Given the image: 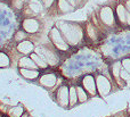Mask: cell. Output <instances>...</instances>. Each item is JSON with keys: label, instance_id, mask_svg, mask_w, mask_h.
Masks as SVG:
<instances>
[{"label": "cell", "instance_id": "obj_25", "mask_svg": "<svg viewBox=\"0 0 130 117\" xmlns=\"http://www.w3.org/2000/svg\"><path fill=\"white\" fill-rule=\"evenodd\" d=\"M67 1H69L70 4L76 9V8H79V7L82 6V5L86 2V0H67Z\"/></svg>", "mask_w": 130, "mask_h": 117}, {"label": "cell", "instance_id": "obj_3", "mask_svg": "<svg viewBox=\"0 0 130 117\" xmlns=\"http://www.w3.org/2000/svg\"><path fill=\"white\" fill-rule=\"evenodd\" d=\"M95 79H96L97 92H98L99 97L105 98L118 89L114 82H113L111 75L104 74V73H97L95 75Z\"/></svg>", "mask_w": 130, "mask_h": 117}, {"label": "cell", "instance_id": "obj_13", "mask_svg": "<svg viewBox=\"0 0 130 117\" xmlns=\"http://www.w3.org/2000/svg\"><path fill=\"white\" fill-rule=\"evenodd\" d=\"M16 49L20 54L24 55V56H30L32 52H34V44L29 40H23L21 42H18V44L16 45Z\"/></svg>", "mask_w": 130, "mask_h": 117}, {"label": "cell", "instance_id": "obj_15", "mask_svg": "<svg viewBox=\"0 0 130 117\" xmlns=\"http://www.w3.org/2000/svg\"><path fill=\"white\" fill-rule=\"evenodd\" d=\"M18 68H27V69H39L38 66L36 65V63L33 61V59L30 56H23L18 59L17 63Z\"/></svg>", "mask_w": 130, "mask_h": 117}, {"label": "cell", "instance_id": "obj_28", "mask_svg": "<svg viewBox=\"0 0 130 117\" xmlns=\"http://www.w3.org/2000/svg\"><path fill=\"white\" fill-rule=\"evenodd\" d=\"M122 2H123L124 7L127 8V10L130 13V0H122Z\"/></svg>", "mask_w": 130, "mask_h": 117}, {"label": "cell", "instance_id": "obj_12", "mask_svg": "<svg viewBox=\"0 0 130 117\" xmlns=\"http://www.w3.org/2000/svg\"><path fill=\"white\" fill-rule=\"evenodd\" d=\"M22 26L25 32H27L30 34H33V33H37L40 30V23L37 19H34V18H26V19L23 20Z\"/></svg>", "mask_w": 130, "mask_h": 117}, {"label": "cell", "instance_id": "obj_5", "mask_svg": "<svg viewBox=\"0 0 130 117\" xmlns=\"http://www.w3.org/2000/svg\"><path fill=\"white\" fill-rule=\"evenodd\" d=\"M48 38H49L52 45H54L59 52H69L71 50V47L69 45V43L66 42V40L64 39V36L62 35L61 31L58 30V27L56 25L50 29L49 33H48Z\"/></svg>", "mask_w": 130, "mask_h": 117}, {"label": "cell", "instance_id": "obj_11", "mask_svg": "<svg viewBox=\"0 0 130 117\" xmlns=\"http://www.w3.org/2000/svg\"><path fill=\"white\" fill-rule=\"evenodd\" d=\"M85 34H86V38H88L89 40L95 42V41H97L99 39L101 30L92 22H88V23H86V26H85Z\"/></svg>", "mask_w": 130, "mask_h": 117}, {"label": "cell", "instance_id": "obj_7", "mask_svg": "<svg viewBox=\"0 0 130 117\" xmlns=\"http://www.w3.org/2000/svg\"><path fill=\"white\" fill-rule=\"evenodd\" d=\"M58 81H59V77L55 72L41 73L38 79V83L40 84L42 88L47 89V90H49V91H54L55 89H57V86L61 85V84L58 83Z\"/></svg>", "mask_w": 130, "mask_h": 117}, {"label": "cell", "instance_id": "obj_1", "mask_svg": "<svg viewBox=\"0 0 130 117\" xmlns=\"http://www.w3.org/2000/svg\"><path fill=\"white\" fill-rule=\"evenodd\" d=\"M55 25L58 27L62 35L64 36V39L71 48L80 45L85 40V27L79 23L61 20V22H57Z\"/></svg>", "mask_w": 130, "mask_h": 117}, {"label": "cell", "instance_id": "obj_27", "mask_svg": "<svg viewBox=\"0 0 130 117\" xmlns=\"http://www.w3.org/2000/svg\"><path fill=\"white\" fill-rule=\"evenodd\" d=\"M111 117H129V115H128V111H127V109H124V110L120 111V113L115 114V115H113V116H111Z\"/></svg>", "mask_w": 130, "mask_h": 117}, {"label": "cell", "instance_id": "obj_26", "mask_svg": "<svg viewBox=\"0 0 130 117\" xmlns=\"http://www.w3.org/2000/svg\"><path fill=\"white\" fill-rule=\"evenodd\" d=\"M41 1H42V5L46 9H50L52 6L56 4V0H41Z\"/></svg>", "mask_w": 130, "mask_h": 117}, {"label": "cell", "instance_id": "obj_6", "mask_svg": "<svg viewBox=\"0 0 130 117\" xmlns=\"http://www.w3.org/2000/svg\"><path fill=\"white\" fill-rule=\"evenodd\" d=\"M53 99L62 108H69L70 105V85L61 84L53 92Z\"/></svg>", "mask_w": 130, "mask_h": 117}, {"label": "cell", "instance_id": "obj_9", "mask_svg": "<svg viewBox=\"0 0 130 117\" xmlns=\"http://www.w3.org/2000/svg\"><path fill=\"white\" fill-rule=\"evenodd\" d=\"M121 67H122L121 60L114 61V63H112L110 66V75H111V77H112L113 82H114V84L117 85L118 89H124L128 86L127 83L121 79V76H120Z\"/></svg>", "mask_w": 130, "mask_h": 117}, {"label": "cell", "instance_id": "obj_8", "mask_svg": "<svg viewBox=\"0 0 130 117\" xmlns=\"http://www.w3.org/2000/svg\"><path fill=\"white\" fill-rule=\"evenodd\" d=\"M114 13H115V18H117L118 26L130 27V13L127 10L126 7H124L122 0L115 4Z\"/></svg>", "mask_w": 130, "mask_h": 117}, {"label": "cell", "instance_id": "obj_2", "mask_svg": "<svg viewBox=\"0 0 130 117\" xmlns=\"http://www.w3.org/2000/svg\"><path fill=\"white\" fill-rule=\"evenodd\" d=\"M34 52L39 55L46 63L49 65V67H57L61 63V56H59V51L56 49V48L53 45V47H49V45H39L34 49Z\"/></svg>", "mask_w": 130, "mask_h": 117}, {"label": "cell", "instance_id": "obj_21", "mask_svg": "<svg viewBox=\"0 0 130 117\" xmlns=\"http://www.w3.org/2000/svg\"><path fill=\"white\" fill-rule=\"evenodd\" d=\"M29 8L31 9L32 13L34 14H38L40 13V11H42V9L45 8L42 5V1H40V0H31L29 4Z\"/></svg>", "mask_w": 130, "mask_h": 117}, {"label": "cell", "instance_id": "obj_10", "mask_svg": "<svg viewBox=\"0 0 130 117\" xmlns=\"http://www.w3.org/2000/svg\"><path fill=\"white\" fill-rule=\"evenodd\" d=\"M80 84L82 85V88L85 89L86 91H87V93L90 96V98L98 96L95 75H92V74H86V75H83L82 79H80Z\"/></svg>", "mask_w": 130, "mask_h": 117}, {"label": "cell", "instance_id": "obj_14", "mask_svg": "<svg viewBox=\"0 0 130 117\" xmlns=\"http://www.w3.org/2000/svg\"><path fill=\"white\" fill-rule=\"evenodd\" d=\"M18 72L23 79L27 81H37L40 76V69H27V68H18Z\"/></svg>", "mask_w": 130, "mask_h": 117}, {"label": "cell", "instance_id": "obj_22", "mask_svg": "<svg viewBox=\"0 0 130 117\" xmlns=\"http://www.w3.org/2000/svg\"><path fill=\"white\" fill-rule=\"evenodd\" d=\"M10 65V58L4 51H0V68L8 67Z\"/></svg>", "mask_w": 130, "mask_h": 117}, {"label": "cell", "instance_id": "obj_20", "mask_svg": "<svg viewBox=\"0 0 130 117\" xmlns=\"http://www.w3.org/2000/svg\"><path fill=\"white\" fill-rule=\"evenodd\" d=\"M76 105H79L76 88H75V85H70V105H69V108H73V107H75Z\"/></svg>", "mask_w": 130, "mask_h": 117}, {"label": "cell", "instance_id": "obj_19", "mask_svg": "<svg viewBox=\"0 0 130 117\" xmlns=\"http://www.w3.org/2000/svg\"><path fill=\"white\" fill-rule=\"evenodd\" d=\"M24 107L22 106L21 104H18L17 106H13L10 107V108L8 109V111H7V115L9 117H21L24 114Z\"/></svg>", "mask_w": 130, "mask_h": 117}, {"label": "cell", "instance_id": "obj_17", "mask_svg": "<svg viewBox=\"0 0 130 117\" xmlns=\"http://www.w3.org/2000/svg\"><path fill=\"white\" fill-rule=\"evenodd\" d=\"M30 57L33 59V61L36 63V65L38 66V68L40 71H46V69H48V68H49V65H48V64L46 63V61L43 60V59L41 58V57L39 56L37 52H32V54L30 55Z\"/></svg>", "mask_w": 130, "mask_h": 117}, {"label": "cell", "instance_id": "obj_4", "mask_svg": "<svg viewBox=\"0 0 130 117\" xmlns=\"http://www.w3.org/2000/svg\"><path fill=\"white\" fill-rule=\"evenodd\" d=\"M99 22L104 26V29H114L118 26L117 18H115L114 7L112 6H102L97 13Z\"/></svg>", "mask_w": 130, "mask_h": 117}, {"label": "cell", "instance_id": "obj_23", "mask_svg": "<svg viewBox=\"0 0 130 117\" xmlns=\"http://www.w3.org/2000/svg\"><path fill=\"white\" fill-rule=\"evenodd\" d=\"M26 36H27V34L25 33V31H18L17 33L15 34V41L21 42V41H23V40H26Z\"/></svg>", "mask_w": 130, "mask_h": 117}, {"label": "cell", "instance_id": "obj_18", "mask_svg": "<svg viewBox=\"0 0 130 117\" xmlns=\"http://www.w3.org/2000/svg\"><path fill=\"white\" fill-rule=\"evenodd\" d=\"M76 88V93H78V100H79V104H85L86 101H88L90 98V96L87 93V91L82 88L81 84H76L75 85Z\"/></svg>", "mask_w": 130, "mask_h": 117}, {"label": "cell", "instance_id": "obj_16", "mask_svg": "<svg viewBox=\"0 0 130 117\" xmlns=\"http://www.w3.org/2000/svg\"><path fill=\"white\" fill-rule=\"evenodd\" d=\"M56 8H57V11L61 14L72 13V11L75 10V8L67 0H56Z\"/></svg>", "mask_w": 130, "mask_h": 117}, {"label": "cell", "instance_id": "obj_24", "mask_svg": "<svg viewBox=\"0 0 130 117\" xmlns=\"http://www.w3.org/2000/svg\"><path fill=\"white\" fill-rule=\"evenodd\" d=\"M121 64H122V67L130 74V57L129 58H123L121 60Z\"/></svg>", "mask_w": 130, "mask_h": 117}, {"label": "cell", "instance_id": "obj_29", "mask_svg": "<svg viewBox=\"0 0 130 117\" xmlns=\"http://www.w3.org/2000/svg\"><path fill=\"white\" fill-rule=\"evenodd\" d=\"M21 117H31V115H30L27 111H24V114H23V115L21 116Z\"/></svg>", "mask_w": 130, "mask_h": 117}]
</instances>
